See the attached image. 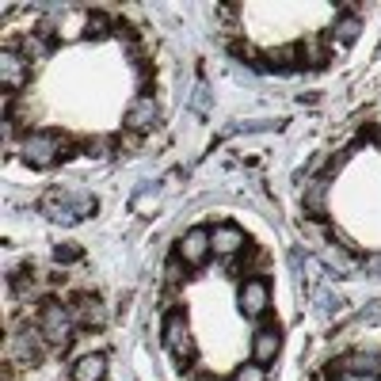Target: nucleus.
<instances>
[{
    "label": "nucleus",
    "instance_id": "3",
    "mask_svg": "<svg viewBox=\"0 0 381 381\" xmlns=\"http://www.w3.org/2000/svg\"><path fill=\"white\" fill-rule=\"evenodd\" d=\"M164 347L172 351V359H176L179 370L190 366V359H195V343H190V328H187L183 313H172L168 317V324H164Z\"/></svg>",
    "mask_w": 381,
    "mask_h": 381
},
{
    "label": "nucleus",
    "instance_id": "2",
    "mask_svg": "<svg viewBox=\"0 0 381 381\" xmlns=\"http://www.w3.org/2000/svg\"><path fill=\"white\" fill-rule=\"evenodd\" d=\"M76 145L73 137L65 134H46V130H39V134H31L27 141H23V160L31 164V168H50V164L73 157Z\"/></svg>",
    "mask_w": 381,
    "mask_h": 381
},
{
    "label": "nucleus",
    "instance_id": "15",
    "mask_svg": "<svg viewBox=\"0 0 381 381\" xmlns=\"http://www.w3.org/2000/svg\"><path fill=\"white\" fill-rule=\"evenodd\" d=\"M54 259H57V263H76V259H81V248H76V244H57Z\"/></svg>",
    "mask_w": 381,
    "mask_h": 381
},
{
    "label": "nucleus",
    "instance_id": "9",
    "mask_svg": "<svg viewBox=\"0 0 381 381\" xmlns=\"http://www.w3.org/2000/svg\"><path fill=\"white\" fill-rule=\"evenodd\" d=\"M103 377H107V354L92 351V354H84V359H76L73 381H103Z\"/></svg>",
    "mask_w": 381,
    "mask_h": 381
},
{
    "label": "nucleus",
    "instance_id": "6",
    "mask_svg": "<svg viewBox=\"0 0 381 381\" xmlns=\"http://www.w3.org/2000/svg\"><path fill=\"white\" fill-rule=\"evenodd\" d=\"M267 309V282L259 279H248L244 286H240V313L259 320V313Z\"/></svg>",
    "mask_w": 381,
    "mask_h": 381
},
{
    "label": "nucleus",
    "instance_id": "1",
    "mask_svg": "<svg viewBox=\"0 0 381 381\" xmlns=\"http://www.w3.org/2000/svg\"><path fill=\"white\" fill-rule=\"evenodd\" d=\"M42 214H46L50 221H57V225H76V221H84V218L95 214V198L57 187V190H50V195L42 198Z\"/></svg>",
    "mask_w": 381,
    "mask_h": 381
},
{
    "label": "nucleus",
    "instance_id": "8",
    "mask_svg": "<svg viewBox=\"0 0 381 381\" xmlns=\"http://www.w3.org/2000/svg\"><path fill=\"white\" fill-rule=\"evenodd\" d=\"M0 81H4V88H23V81H27V65L15 50L0 54Z\"/></svg>",
    "mask_w": 381,
    "mask_h": 381
},
{
    "label": "nucleus",
    "instance_id": "12",
    "mask_svg": "<svg viewBox=\"0 0 381 381\" xmlns=\"http://www.w3.org/2000/svg\"><path fill=\"white\" fill-rule=\"evenodd\" d=\"M359 31H362V23H359V20H343L340 27H335V39H340L343 46H347V42L359 39Z\"/></svg>",
    "mask_w": 381,
    "mask_h": 381
},
{
    "label": "nucleus",
    "instance_id": "4",
    "mask_svg": "<svg viewBox=\"0 0 381 381\" xmlns=\"http://www.w3.org/2000/svg\"><path fill=\"white\" fill-rule=\"evenodd\" d=\"M73 313L62 305V301H46L42 305V320H39V328H42V340L46 343H69V335H73Z\"/></svg>",
    "mask_w": 381,
    "mask_h": 381
},
{
    "label": "nucleus",
    "instance_id": "7",
    "mask_svg": "<svg viewBox=\"0 0 381 381\" xmlns=\"http://www.w3.org/2000/svg\"><path fill=\"white\" fill-rule=\"evenodd\" d=\"M282 347V332L279 328H259L256 340H252V351H256V362L259 366H267V362H275V354Z\"/></svg>",
    "mask_w": 381,
    "mask_h": 381
},
{
    "label": "nucleus",
    "instance_id": "13",
    "mask_svg": "<svg viewBox=\"0 0 381 381\" xmlns=\"http://www.w3.org/2000/svg\"><path fill=\"white\" fill-rule=\"evenodd\" d=\"M233 381H267V377H263V366H259V362H248V366H240L237 374H233Z\"/></svg>",
    "mask_w": 381,
    "mask_h": 381
},
{
    "label": "nucleus",
    "instance_id": "10",
    "mask_svg": "<svg viewBox=\"0 0 381 381\" xmlns=\"http://www.w3.org/2000/svg\"><path fill=\"white\" fill-rule=\"evenodd\" d=\"M210 252V237H206L202 229H190L183 240H179V259H183V263H202V256Z\"/></svg>",
    "mask_w": 381,
    "mask_h": 381
},
{
    "label": "nucleus",
    "instance_id": "14",
    "mask_svg": "<svg viewBox=\"0 0 381 381\" xmlns=\"http://www.w3.org/2000/svg\"><path fill=\"white\" fill-rule=\"evenodd\" d=\"M190 107H195L198 115H206V111H210V88H206V84H198V88H195V95H190Z\"/></svg>",
    "mask_w": 381,
    "mask_h": 381
},
{
    "label": "nucleus",
    "instance_id": "5",
    "mask_svg": "<svg viewBox=\"0 0 381 381\" xmlns=\"http://www.w3.org/2000/svg\"><path fill=\"white\" fill-rule=\"evenodd\" d=\"M244 244H248V240H244V233H240L237 225H218V229L210 233V248L218 256H225V259H233Z\"/></svg>",
    "mask_w": 381,
    "mask_h": 381
},
{
    "label": "nucleus",
    "instance_id": "11",
    "mask_svg": "<svg viewBox=\"0 0 381 381\" xmlns=\"http://www.w3.org/2000/svg\"><path fill=\"white\" fill-rule=\"evenodd\" d=\"M153 118H157V103H153V95H141V99L130 107V115H126V126L130 130H149L153 126Z\"/></svg>",
    "mask_w": 381,
    "mask_h": 381
}]
</instances>
